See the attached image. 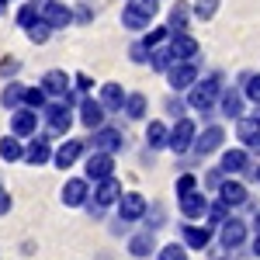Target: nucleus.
<instances>
[{"label":"nucleus","mask_w":260,"mask_h":260,"mask_svg":"<svg viewBox=\"0 0 260 260\" xmlns=\"http://www.w3.org/2000/svg\"><path fill=\"white\" fill-rule=\"evenodd\" d=\"M42 118H45V125H49V136H66L70 125H73V104L52 101V104L42 108Z\"/></svg>","instance_id":"nucleus-3"},{"label":"nucleus","mask_w":260,"mask_h":260,"mask_svg":"<svg viewBox=\"0 0 260 260\" xmlns=\"http://www.w3.org/2000/svg\"><path fill=\"white\" fill-rule=\"evenodd\" d=\"M208 260H229V250L225 246H208Z\"/></svg>","instance_id":"nucleus-49"},{"label":"nucleus","mask_w":260,"mask_h":260,"mask_svg":"<svg viewBox=\"0 0 260 260\" xmlns=\"http://www.w3.org/2000/svg\"><path fill=\"white\" fill-rule=\"evenodd\" d=\"M83 149H87V146H83L80 139H66L62 146H56V149H52V163H56L59 170H70V167L83 156Z\"/></svg>","instance_id":"nucleus-13"},{"label":"nucleus","mask_w":260,"mask_h":260,"mask_svg":"<svg viewBox=\"0 0 260 260\" xmlns=\"http://www.w3.org/2000/svg\"><path fill=\"white\" fill-rule=\"evenodd\" d=\"M0 160H7V163H18L24 160V146H21V136H4L0 139Z\"/></svg>","instance_id":"nucleus-29"},{"label":"nucleus","mask_w":260,"mask_h":260,"mask_svg":"<svg viewBox=\"0 0 260 260\" xmlns=\"http://www.w3.org/2000/svg\"><path fill=\"white\" fill-rule=\"evenodd\" d=\"M219 229H222L219 236H222V246L225 250H240L243 243H246V222L243 219H225Z\"/></svg>","instance_id":"nucleus-16"},{"label":"nucleus","mask_w":260,"mask_h":260,"mask_svg":"<svg viewBox=\"0 0 260 260\" xmlns=\"http://www.w3.org/2000/svg\"><path fill=\"white\" fill-rule=\"evenodd\" d=\"M83 174H87V180H104L115 174V153H101V149H94L87 160H83Z\"/></svg>","instance_id":"nucleus-5"},{"label":"nucleus","mask_w":260,"mask_h":260,"mask_svg":"<svg viewBox=\"0 0 260 260\" xmlns=\"http://www.w3.org/2000/svg\"><path fill=\"white\" fill-rule=\"evenodd\" d=\"M156 253H160V260H187V246L184 243H167Z\"/></svg>","instance_id":"nucleus-37"},{"label":"nucleus","mask_w":260,"mask_h":260,"mask_svg":"<svg viewBox=\"0 0 260 260\" xmlns=\"http://www.w3.org/2000/svg\"><path fill=\"white\" fill-rule=\"evenodd\" d=\"M39 115L42 111H31V108H14L11 111V132L14 136H21V139H31L35 132H39Z\"/></svg>","instance_id":"nucleus-6"},{"label":"nucleus","mask_w":260,"mask_h":260,"mask_svg":"<svg viewBox=\"0 0 260 260\" xmlns=\"http://www.w3.org/2000/svg\"><path fill=\"white\" fill-rule=\"evenodd\" d=\"M118 198H121V184L115 180V174L94 184V205L108 208V205H118Z\"/></svg>","instance_id":"nucleus-17"},{"label":"nucleus","mask_w":260,"mask_h":260,"mask_svg":"<svg viewBox=\"0 0 260 260\" xmlns=\"http://www.w3.org/2000/svg\"><path fill=\"white\" fill-rule=\"evenodd\" d=\"M59 198H62V205H66V208H83V205L90 201V180H87V177L66 180Z\"/></svg>","instance_id":"nucleus-9"},{"label":"nucleus","mask_w":260,"mask_h":260,"mask_svg":"<svg viewBox=\"0 0 260 260\" xmlns=\"http://www.w3.org/2000/svg\"><path fill=\"white\" fill-rule=\"evenodd\" d=\"M73 83H77V90H80V94H87V90H90V87H94V83H90V77H87V73H77V77H73Z\"/></svg>","instance_id":"nucleus-47"},{"label":"nucleus","mask_w":260,"mask_h":260,"mask_svg":"<svg viewBox=\"0 0 260 260\" xmlns=\"http://www.w3.org/2000/svg\"><path fill=\"white\" fill-rule=\"evenodd\" d=\"M222 142H225V128H222V125H208L205 132L194 136V146H191V149H194L198 156H208V153L222 149Z\"/></svg>","instance_id":"nucleus-11"},{"label":"nucleus","mask_w":260,"mask_h":260,"mask_svg":"<svg viewBox=\"0 0 260 260\" xmlns=\"http://www.w3.org/2000/svg\"><path fill=\"white\" fill-rule=\"evenodd\" d=\"M156 11H160L156 0H128V4L121 7V24L132 28V31H146Z\"/></svg>","instance_id":"nucleus-2"},{"label":"nucleus","mask_w":260,"mask_h":260,"mask_svg":"<svg viewBox=\"0 0 260 260\" xmlns=\"http://www.w3.org/2000/svg\"><path fill=\"white\" fill-rule=\"evenodd\" d=\"M11 205H14L11 191H4V187H0V215H7V212H11Z\"/></svg>","instance_id":"nucleus-48"},{"label":"nucleus","mask_w":260,"mask_h":260,"mask_svg":"<svg viewBox=\"0 0 260 260\" xmlns=\"http://www.w3.org/2000/svg\"><path fill=\"white\" fill-rule=\"evenodd\" d=\"M253 225H257V233H260V208H257V215H253Z\"/></svg>","instance_id":"nucleus-53"},{"label":"nucleus","mask_w":260,"mask_h":260,"mask_svg":"<svg viewBox=\"0 0 260 260\" xmlns=\"http://www.w3.org/2000/svg\"><path fill=\"white\" fill-rule=\"evenodd\" d=\"M52 160V139H49V132L45 136H31V142L24 146V163L28 167H45V163Z\"/></svg>","instance_id":"nucleus-8"},{"label":"nucleus","mask_w":260,"mask_h":260,"mask_svg":"<svg viewBox=\"0 0 260 260\" xmlns=\"http://www.w3.org/2000/svg\"><path fill=\"white\" fill-rule=\"evenodd\" d=\"M31 4H35V7L42 11V7H45V4H52V0H31Z\"/></svg>","instance_id":"nucleus-52"},{"label":"nucleus","mask_w":260,"mask_h":260,"mask_svg":"<svg viewBox=\"0 0 260 260\" xmlns=\"http://www.w3.org/2000/svg\"><path fill=\"white\" fill-rule=\"evenodd\" d=\"M18 70H21V62H18V59H0V77H7V80H11Z\"/></svg>","instance_id":"nucleus-44"},{"label":"nucleus","mask_w":260,"mask_h":260,"mask_svg":"<svg viewBox=\"0 0 260 260\" xmlns=\"http://www.w3.org/2000/svg\"><path fill=\"white\" fill-rule=\"evenodd\" d=\"M194 187H198L194 174H180V177H177V198H180V194H191Z\"/></svg>","instance_id":"nucleus-42"},{"label":"nucleus","mask_w":260,"mask_h":260,"mask_svg":"<svg viewBox=\"0 0 260 260\" xmlns=\"http://www.w3.org/2000/svg\"><path fill=\"white\" fill-rule=\"evenodd\" d=\"M219 167L222 174H243V170H250V156H246V149H225Z\"/></svg>","instance_id":"nucleus-24"},{"label":"nucleus","mask_w":260,"mask_h":260,"mask_svg":"<svg viewBox=\"0 0 260 260\" xmlns=\"http://www.w3.org/2000/svg\"><path fill=\"white\" fill-rule=\"evenodd\" d=\"M90 146H94V149H101V153H118L121 146H125V136H121L118 128L101 125V128H94V139H90Z\"/></svg>","instance_id":"nucleus-15"},{"label":"nucleus","mask_w":260,"mask_h":260,"mask_svg":"<svg viewBox=\"0 0 260 260\" xmlns=\"http://www.w3.org/2000/svg\"><path fill=\"white\" fill-rule=\"evenodd\" d=\"M49 104V94L42 90V83L39 87H24V108H31V111H42Z\"/></svg>","instance_id":"nucleus-33"},{"label":"nucleus","mask_w":260,"mask_h":260,"mask_svg":"<svg viewBox=\"0 0 260 260\" xmlns=\"http://www.w3.org/2000/svg\"><path fill=\"white\" fill-rule=\"evenodd\" d=\"M243 104H246V94L243 90H222L219 98V111L225 115V118H243Z\"/></svg>","instance_id":"nucleus-23"},{"label":"nucleus","mask_w":260,"mask_h":260,"mask_svg":"<svg viewBox=\"0 0 260 260\" xmlns=\"http://www.w3.org/2000/svg\"><path fill=\"white\" fill-rule=\"evenodd\" d=\"M167 39H170V28H153V31L142 39V45H146V49H156V45H163Z\"/></svg>","instance_id":"nucleus-41"},{"label":"nucleus","mask_w":260,"mask_h":260,"mask_svg":"<svg viewBox=\"0 0 260 260\" xmlns=\"http://www.w3.org/2000/svg\"><path fill=\"white\" fill-rule=\"evenodd\" d=\"M180 236H184V246H187V250H208V246H212V225H208V222H205V225L187 222V225H180Z\"/></svg>","instance_id":"nucleus-12"},{"label":"nucleus","mask_w":260,"mask_h":260,"mask_svg":"<svg viewBox=\"0 0 260 260\" xmlns=\"http://www.w3.org/2000/svg\"><path fill=\"white\" fill-rule=\"evenodd\" d=\"M194 136H198L194 121H191V118H177V125L170 128V142H167V149H174V153H187V149L194 146Z\"/></svg>","instance_id":"nucleus-7"},{"label":"nucleus","mask_w":260,"mask_h":260,"mask_svg":"<svg viewBox=\"0 0 260 260\" xmlns=\"http://www.w3.org/2000/svg\"><path fill=\"white\" fill-rule=\"evenodd\" d=\"M219 198L225 201L229 208H240V205L250 201V194H246V184H240V180H222L219 184Z\"/></svg>","instance_id":"nucleus-22"},{"label":"nucleus","mask_w":260,"mask_h":260,"mask_svg":"<svg viewBox=\"0 0 260 260\" xmlns=\"http://www.w3.org/2000/svg\"><path fill=\"white\" fill-rule=\"evenodd\" d=\"M0 4H11V0H0Z\"/></svg>","instance_id":"nucleus-55"},{"label":"nucleus","mask_w":260,"mask_h":260,"mask_svg":"<svg viewBox=\"0 0 260 260\" xmlns=\"http://www.w3.org/2000/svg\"><path fill=\"white\" fill-rule=\"evenodd\" d=\"M205 219H208V225H222V222L229 219V205L225 201H208V212H205Z\"/></svg>","instance_id":"nucleus-35"},{"label":"nucleus","mask_w":260,"mask_h":260,"mask_svg":"<svg viewBox=\"0 0 260 260\" xmlns=\"http://www.w3.org/2000/svg\"><path fill=\"white\" fill-rule=\"evenodd\" d=\"M180 212H184V219H205V212H208V198L194 187L191 194H180Z\"/></svg>","instance_id":"nucleus-21"},{"label":"nucleus","mask_w":260,"mask_h":260,"mask_svg":"<svg viewBox=\"0 0 260 260\" xmlns=\"http://www.w3.org/2000/svg\"><path fill=\"white\" fill-rule=\"evenodd\" d=\"M205 180H208V187H219L222 180H225V177H222V167H219V170H208V177H205Z\"/></svg>","instance_id":"nucleus-50"},{"label":"nucleus","mask_w":260,"mask_h":260,"mask_svg":"<svg viewBox=\"0 0 260 260\" xmlns=\"http://www.w3.org/2000/svg\"><path fill=\"white\" fill-rule=\"evenodd\" d=\"M146 219H149V222H146V225H149V233H153V229H160V225H163V208L156 205V208H153V215H149V208H146Z\"/></svg>","instance_id":"nucleus-45"},{"label":"nucleus","mask_w":260,"mask_h":260,"mask_svg":"<svg viewBox=\"0 0 260 260\" xmlns=\"http://www.w3.org/2000/svg\"><path fill=\"white\" fill-rule=\"evenodd\" d=\"M170 52H174V59H194L198 39H191L187 31H170Z\"/></svg>","instance_id":"nucleus-19"},{"label":"nucleus","mask_w":260,"mask_h":260,"mask_svg":"<svg viewBox=\"0 0 260 260\" xmlns=\"http://www.w3.org/2000/svg\"><path fill=\"white\" fill-rule=\"evenodd\" d=\"M215 11H219V0H194V14H198L201 21H212Z\"/></svg>","instance_id":"nucleus-39"},{"label":"nucleus","mask_w":260,"mask_h":260,"mask_svg":"<svg viewBox=\"0 0 260 260\" xmlns=\"http://www.w3.org/2000/svg\"><path fill=\"white\" fill-rule=\"evenodd\" d=\"M0 104H4L7 111L21 108V104H24V83H18V80H7V83H4V90H0Z\"/></svg>","instance_id":"nucleus-27"},{"label":"nucleus","mask_w":260,"mask_h":260,"mask_svg":"<svg viewBox=\"0 0 260 260\" xmlns=\"http://www.w3.org/2000/svg\"><path fill=\"white\" fill-rule=\"evenodd\" d=\"M128 253H132V257H149V253H156L153 233L146 229V233H139V236H132V240H128Z\"/></svg>","instance_id":"nucleus-30"},{"label":"nucleus","mask_w":260,"mask_h":260,"mask_svg":"<svg viewBox=\"0 0 260 260\" xmlns=\"http://www.w3.org/2000/svg\"><path fill=\"white\" fill-rule=\"evenodd\" d=\"M253 180H257V184H260V167H257V170H253Z\"/></svg>","instance_id":"nucleus-54"},{"label":"nucleus","mask_w":260,"mask_h":260,"mask_svg":"<svg viewBox=\"0 0 260 260\" xmlns=\"http://www.w3.org/2000/svg\"><path fill=\"white\" fill-rule=\"evenodd\" d=\"M0 11H4V7H0Z\"/></svg>","instance_id":"nucleus-56"},{"label":"nucleus","mask_w":260,"mask_h":260,"mask_svg":"<svg viewBox=\"0 0 260 260\" xmlns=\"http://www.w3.org/2000/svg\"><path fill=\"white\" fill-rule=\"evenodd\" d=\"M146 198H142L139 191H121V198H118V219L121 222H139L142 215H146Z\"/></svg>","instance_id":"nucleus-10"},{"label":"nucleus","mask_w":260,"mask_h":260,"mask_svg":"<svg viewBox=\"0 0 260 260\" xmlns=\"http://www.w3.org/2000/svg\"><path fill=\"white\" fill-rule=\"evenodd\" d=\"M253 257L260 260V233H257V236H253Z\"/></svg>","instance_id":"nucleus-51"},{"label":"nucleus","mask_w":260,"mask_h":260,"mask_svg":"<svg viewBox=\"0 0 260 260\" xmlns=\"http://www.w3.org/2000/svg\"><path fill=\"white\" fill-rule=\"evenodd\" d=\"M174 62H177V59H174L170 45H167V49H163V45H156V49H149V66H153L156 73H167V70H170Z\"/></svg>","instance_id":"nucleus-31"},{"label":"nucleus","mask_w":260,"mask_h":260,"mask_svg":"<svg viewBox=\"0 0 260 260\" xmlns=\"http://www.w3.org/2000/svg\"><path fill=\"white\" fill-rule=\"evenodd\" d=\"M42 18L49 21L52 31H56V28H70V24H73V7H66V4H59V0H52V4L42 7Z\"/></svg>","instance_id":"nucleus-18"},{"label":"nucleus","mask_w":260,"mask_h":260,"mask_svg":"<svg viewBox=\"0 0 260 260\" xmlns=\"http://www.w3.org/2000/svg\"><path fill=\"white\" fill-rule=\"evenodd\" d=\"M236 132H240V139H243V146H250V149H260V121L250 115H243L240 118V125H236Z\"/></svg>","instance_id":"nucleus-25"},{"label":"nucleus","mask_w":260,"mask_h":260,"mask_svg":"<svg viewBox=\"0 0 260 260\" xmlns=\"http://www.w3.org/2000/svg\"><path fill=\"white\" fill-rule=\"evenodd\" d=\"M104 115H108V108H104L101 101H94V98H83L80 101V121L90 128V132L104 125Z\"/></svg>","instance_id":"nucleus-20"},{"label":"nucleus","mask_w":260,"mask_h":260,"mask_svg":"<svg viewBox=\"0 0 260 260\" xmlns=\"http://www.w3.org/2000/svg\"><path fill=\"white\" fill-rule=\"evenodd\" d=\"M125 98H128V94L121 90V83H104V87H101V98H98V101L104 104V108H108V111H121Z\"/></svg>","instance_id":"nucleus-26"},{"label":"nucleus","mask_w":260,"mask_h":260,"mask_svg":"<svg viewBox=\"0 0 260 260\" xmlns=\"http://www.w3.org/2000/svg\"><path fill=\"white\" fill-rule=\"evenodd\" d=\"M42 90L49 94V98H56V101H62L70 90H73V80L62 73V70H49L45 77H42Z\"/></svg>","instance_id":"nucleus-14"},{"label":"nucleus","mask_w":260,"mask_h":260,"mask_svg":"<svg viewBox=\"0 0 260 260\" xmlns=\"http://www.w3.org/2000/svg\"><path fill=\"white\" fill-rule=\"evenodd\" d=\"M222 98V77L219 73H212V77H205V80H198L194 87H191V94H187V104L194 108V111H201V115H208L212 108H215V101Z\"/></svg>","instance_id":"nucleus-1"},{"label":"nucleus","mask_w":260,"mask_h":260,"mask_svg":"<svg viewBox=\"0 0 260 260\" xmlns=\"http://www.w3.org/2000/svg\"><path fill=\"white\" fill-rule=\"evenodd\" d=\"M39 18H42V11L35 7V4H28V7H21V11H18V24H21V28H31Z\"/></svg>","instance_id":"nucleus-40"},{"label":"nucleus","mask_w":260,"mask_h":260,"mask_svg":"<svg viewBox=\"0 0 260 260\" xmlns=\"http://www.w3.org/2000/svg\"><path fill=\"white\" fill-rule=\"evenodd\" d=\"M167 142H170V128L163 121H149L146 125V146L149 149H167Z\"/></svg>","instance_id":"nucleus-28"},{"label":"nucleus","mask_w":260,"mask_h":260,"mask_svg":"<svg viewBox=\"0 0 260 260\" xmlns=\"http://www.w3.org/2000/svg\"><path fill=\"white\" fill-rule=\"evenodd\" d=\"M167 83H170V90H191L198 83V66L191 59H177L167 70Z\"/></svg>","instance_id":"nucleus-4"},{"label":"nucleus","mask_w":260,"mask_h":260,"mask_svg":"<svg viewBox=\"0 0 260 260\" xmlns=\"http://www.w3.org/2000/svg\"><path fill=\"white\" fill-rule=\"evenodd\" d=\"M128 56H132V62H149V49H146L142 42H136V45L128 49Z\"/></svg>","instance_id":"nucleus-43"},{"label":"nucleus","mask_w":260,"mask_h":260,"mask_svg":"<svg viewBox=\"0 0 260 260\" xmlns=\"http://www.w3.org/2000/svg\"><path fill=\"white\" fill-rule=\"evenodd\" d=\"M24 31H28V39L35 42V45H45V42H49V35H52V28H49V21H45V18H39L31 28H24Z\"/></svg>","instance_id":"nucleus-36"},{"label":"nucleus","mask_w":260,"mask_h":260,"mask_svg":"<svg viewBox=\"0 0 260 260\" xmlns=\"http://www.w3.org/2000/svg\"><path fill=\"white\" fill-rule=\"evenodd\" d=\"M187 18H191L187 4H177V7H170V21H167V28H170V31H184V28H187Z\"/></svg>","instance_id":"nucleus-34"},{"label":"nucleus","mask_w":260,"mask_h":260,"mask_svg":"<svg viewBox=\"0 0 260 260\" xmlns=\"http://www.w3.org/2000/svg\"><path fill=\"white\" fill-rule=\"evenodd\" d=\"M121 111H125V115H128V118H146V98H142V94H128V98H125V104H121Z\"/></svg>","instance_id":"nucleus-32"},{"label":"nucleus","mask_w":260,"mask_h":260,"mask_svg":"<svg viewBox=\"0 0 260 260\" xmlns=\"http://www.w3.org/2000/svg\"><path fill=\"white\" fill-rule=\"evenodd\" d=\"M167 111H170L174 118H184V101L180 98H167Z\"/></svg>","instance_id":"nucleus-46"},{"label":"nucleus","mask_w":260,"mask_h":260,"mask_svg":"<svg viewBox=\"0 0 260 260\" xmlns=\"http://www.w3.org/2000/svg\"><path fill=\"white\" fill-rule=\"evenodd\" d=\"M243 94H246V101L260 104V73H250V77L243 80Z\"/></svg>","instance_id":"nucleus-38"}]
</instances>
